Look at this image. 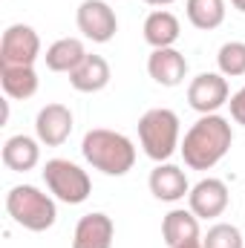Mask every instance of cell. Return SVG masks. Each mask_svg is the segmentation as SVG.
I'll return each mask as SVG.
<instances>
[{"label": "cell", "instance_id": "6da1fadb", "mask_svg": "<svg viewBox=\"0 0 245 248\" xmlns=\"http://www.w3.org/2000/svg\"><path fill=\"white\" fill-rule=\"evenodd\" d=\"M231 144H234L231 122L219 113H211V116H202L196 124H190L179 150L190 170H211L225 159Z\"/></svg>", "mask_w": 245, "mask_h": 248}, {"label": "cell", "instance_id": "8fae6325", "mask_svg": "<svg viewBox=\"0 0 245 248\" xmlns=\"http://www.w3.org/2000/svg\"><path fill=\"white\" fill-rule=\"evenodd\" d=\"M116 225L107 214L95 211L78 219L75 234H72V248H113Z\"/></svg>", "mask_w": 245, "mask_h": 248}, {"label": "cell", "instance_id": "4fadbf2b", "mask_svg": "<svg viewBox=\"0 0 245 248\" xmlns=\"http://www.w3.org/2000/svg\"><path fill=\"white\" fill-rule=\"evenodd\" d=\"M147 72L156 84L162 87H179L187 75V58L179 49L168 46V49H153L147 58Z\"/></svg>", "mask_w": 245, "mask_h": 248}, {"label": "cell", "instance_id": "cb8c5ba5", "mask_svg": "<svg viewBox=\"0 0 245 248\" xmlns=\"http://www.w3.org/2000/svg\"><path fill=\"white\" fill-rule=\"evenodd\" d=\"M147 6H159V9H165V6H170V3H176V0H144Z\"/></svg>", "mask_w": 245, "mask_h": 248}, {"label": "cell", "instance_id": "ba28073f", "mask_svg": "<svg viewBox=\"0 0 245 248\" xmlns=\"http://www.w3.org/2000/svg\"><path fill=\"white\" fill-rule=\"evenodd\" d=\"M231 101L228 78L222 72H199L187 87V104L199 116H211Z\"/></svg>", "mask_w": 245, "mask_h": 248}, {"label": "cell", "instance_id": "2e32d148", "mask_svg": "<svg viewBox=\"0 0 245 248\" xmlns=\"http://www.w3.org/2000/svg\"><path fill=\"white\" fill-rule=\"evenodd\" d=\"M110 78H113L110 63L101 55H90V52H87V58L81 61V66L75 72H69V84L78 93H101L110 84Z\"/></svg>", "mask_w": 245, "mask_h": 248}, {"label": "cell", "instance_id": "7a4b0ae2", "mask_svg": "<svg viewBox=\"0 0 245 248\" xmlns=\"http://www.w3.org/2000/svg\"><path fill=\"white\" fill-rule=\"evenodd\" d=\"M81 153L104 176H124L136 165V144L124 133L107 130V127L87 130V136L81 141Z\"/></svg>", "mask_w": 245, "mask_h": 248}, {"label": "cell", "instance_id": "484cf974", "mask_svg": "<svg viewBox=\"0 0 245 248\" xmlns=\"http://www.w3.org/2000/svg\"><path fill=\"white\" fill-rule=\"evenodd\" d=\"M231 6H234L237 12H245V0H231Z\"/></svg>", "mask_w": 245, "mask_h": 248}, {"label": "cell", "instance_id": "30bf717a", "mask_svg": "<svg viewBox=\"0 0 245 248\" xmlns=\"http://www.w3.org/2000/svg\"><path fill=\"white\" fill-rule=\"evenodd\" d=\"M72 127H75L72 110L63 107V104H46V107H41V113L35 119L38 141L46 144V147H61L63 141L69 139Z\"/></svg>", "mask_w": 245, "mask_h": 248}, {"label": "cell", "instance_id": "9c48e42d", "mask_svg": "<svg viewBox=\"0 0 245 248\" xmlns=\"http://www.w3.org/2000/svg\"><path fill=\"white\" fill-rule=\"evenodd\" d=\"M228 202H231L228 185L222 179H214V176L199 179L196 185L190 187V193H187V205H190V211L199 219H216V217H222L225 208H228Z\"/></svg>", "mask_w": 245, "mask_h": 248}, {"label": "cell", "instance_id": "5bb4252c", "mask_svg": "<svg viewBox=\"0 0 245 248\" xmlns=\"http://www.w3.org/2000/svg\"><path fill=\"white\" fill-rule=\"evenodd\" d=\"M41 162V141L32 139V136H12L6 139L3 144V165L15 173H26V170H35Z\"/></svg>", "mask_w": 245, "mask_h": 248}, {"label": "cell", "instance_id": "d6986e66", "mask_svg": "<svg viewBox=\"0 0 245 248\" xmlns=\"http://www.w3.org/2000/svg\"><path fill=\"white\" fill-rule=\"evenodd\" d=\"M38 72L35 66H0V87L9 98L26 101L38 93Z\"/></svg>", "mask_w": 245, "mask_h": 248}, {"label": "cell", "instance_id": "8992f818", "mask_svg": "<svg viewBox=\"0 0 245 248\" xmlns=\"http://www.w3.org/2000/svg\"><path fill=\"white\" fill-rule=\"evenodd\" d=\"M41 58V38L26 23H12L0 41V66H35Z\"/></svg>", "mask_w": 245, "mask_h": 248}, {"label": "cell", "instance_id": "7402d4cb", "mask_svg": "<svg viewBox=\"0 0 245 248\" xmlns=\"http://www.w3.org/2000/svg\"><path fill=\"white\" fill-rule=\"evenodd\" d=\"M202 246L205 248H245L243 234L237 225L231 222H216L208 228V234L202 237Z\"/></svg>", "mask_w": 245, "mask_h": 248}, {"label": "cell", "instance_id": "9a60e30c", "mask_svg": "<svg viewBox=\"0 0 245 248\" xmlns=\"http://www.w3.org/2000/svg\"><path fill=\"white\" fill-rule=\"evenodd\" d=\"M182 35V26H179V17L168 9H156L147 15L144 20V41L153 46V49H168L179 41Z\"/></svg>", "mask_w": 245, "mask_h": 248}, {"label": "cell", "instance_id": "ac0fdd59", "mask_svg": "<svg viewBox=\"0 0 245 248\" xmlns=\"http://www.w3.org/2000/svg\"><path fill=\"white\" fill-rule=\"evenodd\" d=\"M87 58V49L78 38H61L55 41L46 52H44V61H46V69L49 72H75L81 61Z\"/></svg>", "mask_w": 245, "mask_h": 248}, {"label": "cell", "instance_id": "52a82bcc", "mask_svg": "<svg viewBox=\"0 0 245 248\" xmlns=\"http://www.w3.org/2000/svg\"><path fill=\"white\" fill-rule=\"evenodd\" d=\"M75 23L78 32L92 44H110L119 32V17L104 0H84L75 12Z\"/></svg>", "mask_w": 245, "mask_h": 248}, {"label": "cell", "instance_id": "3957f363", "mask_svg": "<svg viewBox=\"0 0 245 248\" xmlns=\"http://www.w3.org/2000/svg\"><path fill=\"white\" fill-rule=\"evenodd\" d=\"M6 211H9V217L20 228L35 231V234L49 231L55 225V219H58L55 199L35 185H15L12 187L6 193Z\"/></svg>", "mask_w": 245, "mask_h": 248}, {"label": "cell", "instance_id": "ffe728a7", "mask_svg": "<svg viewBox=\"0 0 245 248\" xmlns=\"http://www.w3.org/2000/svg\"><path fill=\"white\" fill-rule=\"evenodd\" d=\"M184 15L196 29L211 32L225 23V0H184Z\"/></svg>", "mask_w": 245, "mask_h": 248}, {"label": "cell", "instance_id": "d4e9b609", "mask_svg": "<svg viewBox=\"0 0 245 248\" xmlns=\"http://www.w3.org/2000/svg\"><path fill=\"white\" fill-rule=\"evenodd\" d=\"M176 248H205V246H202V240H187V243H182Z\"/></svg>", "mask_w": 245, "mask_h": 248}, {"label": "cell", "instance_id": "e0dca14e", "mask_svg": "<svg viewBox=\"0 0 245 248\" xmlns=\"http://www.w3.org/2000/svg\"><path fill=\"white\" fill-rule=\"evenodd\" d=\"M162 237H165V243L168 248H176L187 243V240H199V217L187 208H173L168 217H165V222H162Z\"/></svg>", "mask_w": 245, "mask_h": 248}, {"label": "cell", "instance_id": "277c9868", "mask_svg": "<svg viewBox=\"0 0 245 248\" xmlns=\"http://www.w3.org/2000/svg\"><path fill=\"white\" fill-rule=\"evenodd\" d=\"M141 150L153 162H168L179 150V116L168 107H153L138 119Z\"/></svg>", "mask_w": 245, "mask_h": 248}, {"label": "cell", "instance_id": "5b68a950", "mask_svg": "<svg viewBox=\"0 0 245 248\" xmlns=\"http://www.w3.org/2000/svg\"><path fill=\"white\" fill-rule=\"evenodd\" d=\"M44 182L49 187V193L66 205H81L92 193L90 173L69 159H49L44 165Z\"/></svg>", "mask_w": 245, "mask_h": 248}, {"label": "cell", "instance_id": "7c38bea8", "mask_svg": "<svg viewBox=\"0 0 245 248\" xmlns=\"http://www.w3.org/2000/svg\"><path fill=\"white\" fill-rule=\"evenodd\" d=\"M150 193L159 202H179L190 193V182H187V176L179 165L159 162L150 170Z\"/></svg>", "mask_w": 245, "mask_h": 248}, {"label": "cell", "instance_id": "603a6c76", "mask_svg": "<svg viewBox=\"0 0 245 248\" xmlns=\"http://www.w3.org/2000/svg\"><path fill=\"white\" fill-rule=\"evenodd\" d=\"M228 107H231V119H234L237 124H243V127H245V87H240V90L231 95Z\"/></svg>", "mask_w": 245, "mask_h": 248}, {"label": "cell", "instance_id": "44dd1931", "mask_svg": "<svg viewBox=\"0 0 245 248\" xmlns=\"http://www.w3.org/2000/svg\"><path fill=\"white\" fill-rule=\"evenodd\" d=\"M216 66L225 78H243L245 75V44L243 41H228L216 52Z\"/></svg>", "mask_w": 245, "mask_h": 248}]
</instances>
